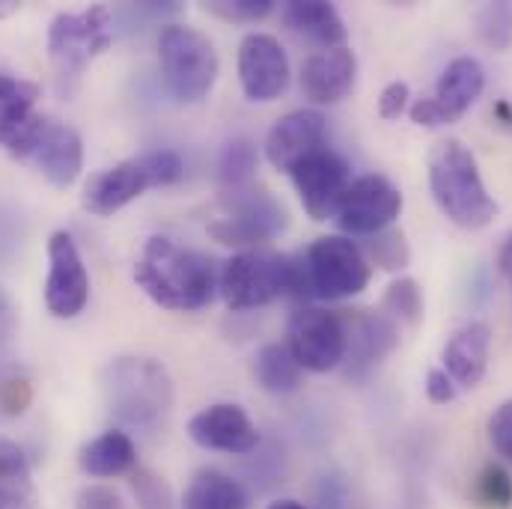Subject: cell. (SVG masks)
<instances>
[{
  "mask_svg": "<svg viewBox=\"0 0 512 509\" xmlns=\"http://www.w3.org/2000/svg\"><path fill=\"white\" fill-rule=\"evenodd\" d=\"M134 280L164 310L194 313L212 304L218 292V271L200 251L182 248L167 236L146 239L134 262Z\"/></svg>",
  "mask_w": 512,
  "mask_h": 509,
  "instance_id": "obj_1",
  "label": "cell"
},
{
  "mask_svg": "<svg viewBox=\"0 0 512 509\" xmlns=\"http://www.w3.org/2000/svg\"><path fill=\"white\" fill-rule=\"evenodd\" d=\"M90 301V274L75 239L66 230L48 239V277H45V307L57 319H75Z\"/></svg>",
  "mask_w": 512,
  "mask_h": 509,
  "instance_id": "obj_13",
  "label": "cell"
},
{
  "mask_svg": "<svg viewBox=\"0 0 512 509\" xmlns=\"http://www.w3.org/2000/svg\"><path fill=\"white\" fill-rule=\"evenodd\" d=\"M114 42L111 9L87 6L81 12H60L48 27V57L54 72V90L60 99H72L81 90L87 66Z\"/></svg>",
  "mask_w": 512,
  "mask_h": 509,
  "instance_id": "obj_4",
  "label": "cell"
},
{
  "mask_svg": "<svg viewBox=\"0 0 512 509\" xmlns=\"http://www.w3.org/2000/svg\"><path fill=\"white\" fill-rule=\"evenodd\" d=\"M268 509H310V507H304L301 501H292V498H283V501H274L271 507Z\"/></svg>",
  "mask_w": 512,
  "mask_h": 509,
  "instance_id": "obj_45",
  "label": "cell"
},
{
  "mask_svg": "<svg viewBox=\"0 0 512 509\" xmlns=\"http://www.w3.org/2000/svg\"><path fill=\"white\" fill-rule=\"evenodd\" d=\"M492 355V331L486 322L462 325L444 346V373L456 382V387H477L486 379Z\"/></svg>",
  "mask_w": 512,
  "mask_h": 509,
  "instance_id": "obj_21",
  "label": "cell"
},
{
  "mask_svg": "<svg viewBox=\"0 0 512 509\" xmlns=\"http://www.w3.org/2000/svg\"><path fill=\"white\" fill-rule=\"evenodd\" d=\"M483 90H486V69L480 66V60L456 57L441 72L435 93L426 99H417L408 108V117L420 128L453 126L471 111V105L483 96Z\"/></svg>",
  "mask_w": 512,
  "mask_h": 509,
  "instance_id": "obj_9",
  "label": "cell"
},
{
  "mask_svg": "<svg viewBox=\"0 0 512 509\" xmlns=\"http://www.w3.org/2000/svg\"><path fill=\"white\" fill-rule=\"evenodd\" d=\"M128 486H131V495L137 501V509H176L173 489L152 468H140L137 465L128 474Z\"/></svg>",
  "mask_w": 512,
  "mask_h": 509,
  "instance_id": "obj_32",
  "label": "cell"
},
{
  "mask_svg": "<svg viewBox=\"0 0 512 509\" xmlns=\"http://www.w3.org/2000/svg\"><path fill=\"white\" fill-rule=\"evenodd\" d=\"M206 9L224 21H262L265 15H271L274 0H212L206 3Z\"/></svg>",
  "mask_w": 512,
  "mask_h": 509,
  "instance_id": "obj_35",
  "label": "cell"
},
{
  "mask_svg": "<svg viewBox=\"0 0 512 509\" xmlns=\"http://www.w3.org/2000/svg\"><path fill=\"white\" fill-rule=\"evenodd\" d=\"M143 191H149V179L140 167L137 158L120 161L108 170H99L87 179L81 203L90 215L96 218H111L120 209H126L128 203H134Z\"/></svg>",
  "mask_w": 512,
  "mask_h": 509,
  "instance_id": "obj_20",
  "label": "cell"
},
{
  "mask_svg": "<svg viewBox=\"0 0 512 509\" xmlns=\"http://www.w3.org/2000/svg\"><path fill=\"white\" fill-rule=\"evenodd\" d=\"M81 468L90 477H123L137 468V447L123 429H108L81 447Z\"/></svg>",
  "mask_w": 512,
  "mask_h": 509,
  "instance_id": "obj_23",
  "label": "cell"
},
{
  "mask_svg": "<svg viewBox=\"0 0 512 509\" xmlns=\"http://www.w3.org/2000/svg\"><path fill=\"white\" fill-rule=\"evenodd\" d=\"M289 57L271 33H248L239 45V84L251 102H274L289 87Z\"/></svg>",
  "mask_w": 512,
  "mask_h": 509,
  "instance_id": "obj_15",
  "label": "cell"
},
{
  "mask_svg": "<svg viewBox=\"0 0 512 509\" xmlns=\"http://www.w3.org/2000/svg\"><path fill=\"white\" fill-rule=\"evenodd\" d=\"M12 331V304H9V295L0 289V343L9 337Z\"/></svg>",
  "mask_w": 512,
  "mask_h": 509,
  "instance_id": "obj_41",
  "label": "cell"
},
{
  "mask_svg": "<svg viewBox=\"0 0 512 509\" xmlns=\"http://www.w3.org/2000/svg\"><path fill=\"white\" fill-rule=\"evenodd\" d=\"M399 212H402V191L382 173H367L346 188L334 218L340 230L349 236H376L382 230H390Z\"/></svg>",
  "mask_w": 512,
  "mask_h": 509,
  "instance_id": "obj_11",
  "label": "cell"
},
{
  "mask_svg": "<svg viewBox=\"0 0 512 509\" xmlns=\"http://www.w3.org/2000/svg\"><path fill=\"white\" fill-rule=\"evenodd\" d=\"M259 164V152L251 137H233L224 143L221 155H218V176L227 188H242L251 185Z\"/></svg>",
  "mask_w": 512,
  "mask_h": 509,
  "instance_id": "obj_28",
  "label": "cell"
},
{
  "mask_svg": "<svg viewBox=\"0 0 512 509\" xmlns=\"http://www.w3.org/2000/svg\"><path fill=\"white\" fill-rule=\"evenodd\" d=\"M75 509H126V504L111 486L90 483L75 495Z\"/></svg>",
  "mask_w": 512,
  "mask_h": 509,
  "instance_id": "obj_39",
  "label": "cell"
},
{
  "mask_svg": "<svg viewBox=\"0 0 512 509\" xmlns=\"http://www.w3.org/2000/svg\"><path fill=\"white\" fill-rule=\"evenodd\" d=\"M456 382L444 373V370H429V376H426V396H429V402H435V405H447V402H453L456 399Z\"/></svg>",
  "mask_w": 512,
  "mask_h": 509,
  "instance_id": "obj_40",
  "label": "cell"
},
{
  "mask_svg": "<svg viewBox=\"0 0 512 509\" xmlns=\"http://www.w3.org/2000/svg\"><path fill=\"white\" fill-rule=\"evenodd\" d=\"M471 495L480 509H512V474L504 465L489 462L477 474Z\"/></svg>",
  "mask_w": 512,
  "mask_h": 509,
  "instance_id": "obj_31",
  "label": "cell"
},
{
  "mask_svg": "<svg viewBox=\"0 0 512 509\" xmlns=\"http://www.w3.org/2000/svg\"><path fill=\"white\" fill-rule=\"evenodd\" d=\"M140 167L149 179V188H167V185H176L185 173V161L179 152L173 149H152V152H143L140 158Z\"/></svg>",
  "mask_w": 512,
  "mask_h": 509,
  "instance_id": "obj_34",
  "label": "cell"
},
{
  "mask_svg": "<svg viewBox=\"0 0 512 509\" xmlns=\"http://www.w3.org/2000/svg\"><path fill=\"white\" fill-rule=\"evenodd\" d=\"M498 268L512 277V233L504 239V245H501V251H498Z\"/></svg>",
  "mask_w": 512,
  "mask_h": 509,
  "instance_id": "obj_43",
  "label": "cell"
},
{
  "mask_svg": "<svg viewBox=\"0 0 512 509\" xmlns=\"http://www.w3.org/2000/svg\"><path fill=\"white\" fill-rule=\"evenodd\" d=\"M477 21V33L480 39L492 48V51H510L512 48V3H483L474 15Z\"/></svg>",
  "mask_w": 512,
  "mask_h": 509,
  "instance_id": "obj_30",
  "label": "cell"
},
{
  "mask_svg": "<svg viewBox=\"0 0 512 509\" xmlns=\"http://www.w3.org/2000/svg\"><path fill=\"white\" fill-rule=\"evenodd\" d=\"M492 117H495V123H498V126L512 128V102L501 99V102L492 108Z\"/></svg>",
  "mask_w": 512,
  "mask_h": 509,
  "instance_id": "obj_42",
  "label": "cell"
},
{
  "mask_svg": "<svg viewBox=\"0 0 512 509\" xmlns=\"http://www.w3.org/2000/svg\"><path fill=\"white\" fill-rule=\"evenodd\" d=\"M33 402V384L21 376L3 379L0 382V414L6 417H21Z\"/></svg>",
  "mask_w": 512,
  "mask_h": 509,
  "instance_id": "obj_36",
  "label": "cell"
},
{
  "mask_svg": "<svg viewBox=\"0 0 512 509\" xmlns=\"http://www.w3.org/2000/svg\"><path fill=\"white\" fill-rule=\"evenodd\" d=\"M411 90L405 81H390L379 96V117L382 120H399L411 108Z\"/></svg>",
  "mask_w": 512,
  "mask_h": 509,
  "instance_id": "obj_38",
  "label": "cell"
},
{
  "mask_svg": "<svg viewBox=\"0 0 512 509\" xmlns=\"http://www.w3.org/2000/svg\"><path fill=\"white\" fill-rule=\"evenodd\" d=\"M384 313L396 325H417L423 319V289L414 277H396L384 292Z\"/></svg>",
  "mask_w": 512,
  "mask_h": 509,
  "instance_id": "obj_29",
  "label": "cell"
},
{
  "mask_svg": "<svg viewBox=\"0 0 512 509\" xmlns=\"http://www.w3.org/2000/svg\"><path fill=\"white\" fill-rule=\"evenodd\" d=\"M188 438L203 450L230 456H245L259 444V432L251 414L236 402H212L200 408L188 420Z\"/></svg>",
  "mask_w": 512,
  "mask_h": 509,
  "instance_id": "obj_16",
  "label": "cell"
},
{
  "mask_svg": "<svg viewBox=\"0 0 512 509\" xmlns=\"http://www.w3.org/2000/svg\"><path fill=\"white\" fill-rule=\"evenodd\" d=\"M489 441L501 459L512 465V399L498 405L489 417Z\"/></svg>",
  "mask_w": 512,
  "mask_h": 509,
  "instance_id": "obj_37",
  "label": "cell"
},
{
  "mask_svg": "<svg viewBox=\"0 0 512 509\" xmlns=\"http://www.w3.org/2000/svg\"><path fill=\"white\" fill-rule=\"evenodd\" d=\"M158 63L167 93L179 105L203 102L221 72L215 42L188 24H164L158 33Z\"/></svg>",
  "mask_w": 512,
  "mask_h": 509,
  "instance_id": "obj_5",
  "label": "cell"
},
{
  "mask_svg": "<svg viewBox=\"0 0 512 509\" xmlns=\"http://www.w3.org/2000/svg\"><path fill=\"white\" fill-rule=\"evenodd\" d=\"M325 140H328L325 117L313 108H301V111L280 117L274 126L268 128L262 149H265V158L274 170L289 173L298 161L325 149Z\"/></svg>",
  "mask_w": 512,
  "mask_h": 509,
  "instance_id": "obj_17",
  "label": "cell"
},
{
  "mask_svg": "<svg viewBox=\"0 0 512 509\" xmlns=\"http://www.w3.org/2000/svg\"><path fill=\"white\" fill-rule=\"evenodd\" d=\"M346 358L343 370L349 382H367L399 346V325L379 310H346Z\"/></svg>",
  "mask_w": 512,
  "mask_h": 509,
  "instance_id": "obj_12",
  "label": "cell"
},
{
  "mask_svg": "<svg viewBox=\"0 0 512 509\" xmlns=\"http://www.w3.org/2000/svg\"><path fill=\"white\" fill-rule=\"evenodd\" d=\"M30 161L54 188H69L78 182V176L84 170V140L72 126L48 117L36 146H33Z\"/></svg>",
  "mask_w": 512,
  "mask_h": 509,
  "instance_id": "obj_19",
  "label": "cell"
},
{
  "mask_svg": "<svg viewBox=\"0 0 512 509\" xmlns=\"http://www.w3.org/2000/svg\"><path fill=\"white\" fill-rule=\"evenodd\" d=\"M102 396L117 423L149 429L173 408V379L161 361L128 355L102 370Z\"/></svg>",
  "mask_w": 512,
  "mask_h": 509,
  "instance_id": "obj_3",
  "label": "cell"
},
{
  "mask_svg": "<svg viewBox=\"0 0 512 509\" xmlns=\"http://www.w3.org/2000/svg\"><path fill=\"white\" fill-rule=\"evenodd\" d=\"M367 259H370V265H379L384 271H405L411 265V248L405 242V233L382 230V233L370 236Z\"/></svg>",
  "mask_w": 512,
  "mask_h": 509,
  "instance_id": "obj_33",
  "label": "cell"
},
{
  "mask_svg": "<svg viewBox=\"0 0 512 509\" xmlns=\"http://www.w3.org/2000/svg\"><path fill=\"white\" fill-rule=\"evenodd\" d=\"M18 9H21V3H15V0H0V21L9 18V15H15Z\"/></svg>",
  "mask_w": 512,
  "mask_h": 509,
  "instance_id": "obj_44",
  "label": "cell"
},
{
  "mask_svg": "<svg viewBox=\"0 0 512 509\" xmlns=\"http://www.w3.org/2000/svg\"><path fill=\"white\" fill-rule=\"evenodd\" d=\"M429 191L441 215L462 230H483L498 215V203L483 182L480 164L462 140L450 137L432 149Z\"/></svg>",
  "mask_w": 512,
  "mask_h": 509,
  "instance_id": "obj_2",
  "label": "cell"
},
{
  "mask_svg": "<svg viewBox=\"0 0 512 509\" xmlns=\"http://www.w3.org/2000/svg\"><path fill=\"white\" fill-rule=\"evenodd\" d=\"M218 292L230 310H256L283 295H298V256L271 248L239 251L221 265Z\"/></svg>",
  "mask_w": 512,
  "mask_h": 509,
  "instance_id": "obj_6",
  "label": "cell"
},
{
  "mask_svg": "<svg viewBox=\"0 0 512 509\" xmlns=\"http://www.w3.org/2000/svg\"><path fill=\"white\" fill-rule=\"evenodd\" d=\"M289 352L307 373H331L343 367L346 358V328L343 313L304 304L289 319Z\"/></svg>",
  "mask_w": 512,
  "mask_h": 509,
  "instance_id": "obj_10",
  "label": "cell"
},
{
  "mask_svg": "<svg viewBox=\"0 0 512 509\" xmlns=\"http://www.w3.org/2000/svg\"><path fill=\"white\" fill-rule=\"evenodd\" d=\"M280 15H283V24L292 33L316 42L319 51L322 48H340L349 39L346 21H343L340 9L334 3H325V0H289V3H283Z\"/></svg>",
  "mask_w": 512,
  "mask_h": 509,
  "instance_id": "obj_22",
  "label": "cell"
},
{
  "mask_svg": "<svg viewBox=\"0 0 512 509\" xmlns=\"http://www.w3.org/2000/svg\"><path fill=\"white\" fill-rule=\"evenodd\" d=\"M36 99H39V84L0 69V146L3 149L36 117Z\"/></svg>",
  "mask_w": 512,
  "mask_h": 509,
  "instance_id": "obj_26",
  "label": "cell"
},
{
  "mask_svg": "<svg viewBox=\"0 0 512 509\" xmlns=\"http://www.w3.org/2000/svg\"><path fill=\"white\" fill-rule=\"evenodd\" d=\"M358 81V57L349 45L322 48L301 66V90L313 105L343 102Z\"/></svg>",
  "mask_w": 512,
  "mask_h": 509,
  "instance_id": "obj_18",
  "label": "cell"
},
{
  "mask_svg": "<svg viewBox=\"0 0 512 509\" xmlns=\"http://www.w3.org/2000/svg\"><path fill=\"white\" fill-rule=\"evenodd\" d=\"M36 507H39V492L24 450L15 441L0 438V509Z\"/></svg>",
  "mask_w": 512,
  "mask_h": 509,
  "instance_id": "obj_25",
  "label": "cell"
},
{
  "mask_svg": "<svg viewBox=\"0 0 512 509\" xmlns=\"http://www.w3.org/2000/svg\"><path fill=\"white\" fill-rule=\"evenodd\" d=\"M373 265L346 236H322L298 256V295L340 301L361 295L370 286Z\"/></svg>",
  "mask_w": 512,
  "mask_h": 509,
  "instance_id": "obj_7",
  "label": "cell"
},
{
  "mask_svg": "<svg viewBox=\"0 0 512 509\" xmlns=\"http://www.w3.org/2000/svg\"><path fill=\"white\" fill-rule=\"evenodd\" d=\"M289 176H292V185L298 191V200H301L304 212L313 221H328L337 212L340 197L352 185L349 161L343 155H337L334 149H328V146L307 155L304 161H298L289 170Z\"/></svg>",
  "mask_w": 512,
  "mask_h": 509,
  "instance_id": "obj_14",
  "label": "cell"
},
{
  "mask_svg": "<svg viewBox=\"0 0 512 509\" xmlns=\"http://www.w3.org/2000/svg\"><path fill=\"white\" fill-rule=\"evenodd\" d=\"M251 376L265 393L274 396H286L301 387V367L283 343H265L256 352L251 361Z\"/></svg>",
  "mask_w": 512,
  "mask_h": 509,
  "instance_id": "obj_27",
  "label": "cell"
},
{
  "mask_svg": "<svg viewBox=\"0 0 512 509\" xmlns=\"http://www.w3.org/2000/svg\"><path fill=\"white\" fill-rule=\"evenodd\" d=\"M221 206H224V218L209 224V236L227 248H242V251L265 248L289 227L286 206L265 188H254V185L227 188Z\"/></svg>",
  "mask_w": 512,
  "mask_h": 509,
  "instance_id": "obj_8",
  "label": "cell"
},
{
  "mask_svg": "<svg viewBox=\"0 0 512 509\" xmlns=\"http://www.w3.org/2000/svg\"><path fill=\"white\" fill-rule=\"evenodd\" d=\"M182 509H251V495L230 474L203 468L191 477Z\"/></svg>",
  "mask_w": 512,
  "mask_h": 509,
  "instance_id": "obj_24",
  "label": "cell"
}]
</instances>
